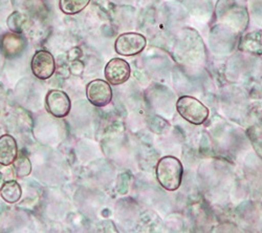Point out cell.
<instances>
[{
	"label": "cell",
	"mask_w": 262,
	"mask_h": 233,
	"mask_svg": "<svg viewBox=\"0 0 262 233\" xmlns=\"http://www.w3.org/2000/svg\"><path fill=\"white\" fill-rule=\"evenodd\" d=\"M156 172L160 185L168 192H176L180 188L184 176V167L178 158L172 156L162 158L157 165Z\"/></svg>",
	"instance_id": "6da1fadb"
},
{
	"label": "cell",
	"mask_w": 262,
	"mask_h": 233,
	"mask_svg": "<svg viewBox=\"0 0 262 233\" xmlns=\"http://www.w3.org/2000/svg\"><path fill=\"white\" fill-rule=\"evenodd\" d=\"M177 110L182 118L194 125L204 124L210 115L209 109L204 103L190 96H183L178 100Z\"/></svg>",
	"instance_id": "7a4b0ae2"
},
{
	"label": "cell",
	"mask_w": 262,
	"mask_h": 233,
	"mask_svg": "<svg viewBox=\"0 0 262 233\" xmlns=\"http://www.w3.org/2000/svg\"><path fill=\"white\" fill-rule=\"evenodd\" d=\"M146 46L145 36L139 33H124L117 38L115 49L118 54L129 57L142 53Z\"/></svg>",
	"instance_id": "3957f363"
},
{
	"label": "cell",
	"mask_w": 262,
	"mask_h": 233,
	"mask_svg": "<svg viewBox=\"0 0 262 233\" xmlns=\"http://www.w3.org/2000/svg\"><path fill=\"white\" fill-rule=\"evenodd\" d=\"M86 96L95 107L104 108L113 100V90L108 82L97 79L89 83L86 88Z\"/></svg>",
	"instance_id": "277c9868"
},
{
	"label": "cell",
	"mask_w": 262,
	"mask_h": 233,
	"mask_svg": "<svg viewBox=\"0 0 262 233\" xmlns=\"http://www.w3.org/2000/svg\"><path fill=\"white\" fill-rule=\"evenodd\" d=\"M32 72L40 80L51 78L56 70V63L53 55L45 50L36 52L32 59Z\"/></svg>",
	"instance_id": "5b68a950"
},
{
	"label": "cell",
	"mask_w": 262,
	"mask_h": 233,
	"mask_svg": "<svg viewBox=\"0 0 262 233\" xmlns=\"http://www.w3.org/2000/svg\"><path fill=\"white\" fill-rule=\"evenodd\" d=\"M129 63L121 58H114L109 61L105 68V78L112 86H121L130 77Z\"/></svg>",
	"instance_id": "8992f818"
},
{
	"label": "cell",
	"mask_w": 262,
	"mask_h": 233,
	"mask_svg": "<svg viewBox=\"0 0 262 233\" xmlns=\"http://www.w3.org/2000/svg\"><path fill=\"white\" fill-rule=\"evenodd\" d=\"M47 109L51 115L56 118L67 117L71 112V100L64 92L53 90L46 97Z\"/></svg>",
	"instance_id": "52a82bcc"
},
{
	"label": "cell",
	"mask_w": 262,
	"mask_h": 233,
	"mask_svg": "<svg viewBox=\"0 0 262 233\" xmlns=\"http://www.w3.org/2000/svg\"><path fill=\"white\" fill-rule=\"evenodd\" d=\"M18 157L17 142L11 135L0 137V164L9 166L14 163Z\"/></svg>",
	"instance_id": "ba28073f"
},
{
	"label": "cell",
	"mask_w": 262,
	"mask_h": 233,
	"mask_svg": "<svg viewBox=\"0 0 262 233\" xmlns=\"http://www.w3.org/2000/svg\"><path fill=\"white\" fill-rule=\"evenodd\" d=\"M25 40L17 34H7L3 39V49L8 57L20 53L25 48Z\"/></svg>",
	"instance_id": "9c48e42d"
},
{
	"label": "cell",
	"mask_w": 262,
	"mask_h": 233,
	"mask_svg": "<svg viewBox=\"0 0 262 233\" xmlns=\"http://www.w3.org/2000/svg\"><path fill=\"white\" fill-rule=\"evenodd\" d=\"M0 195L7 203L15 204L23 196V190L16 181H9L4 184L2 190H0Z\"/></svg>",
	"instance_id": "30bf717a"
},
{
	"label": "cell",
	"mask_w": 262,
	"mask_h": 233,
	"mask_svg": "<svg viewBox=\"0 0 262 233\" xmlns=\"http://www.w3.org/2000/svg\"><path fill=\"white\" fill-rule=\"evenodd\" d=\"M91 0H60V10L67 15H75L82 12L90 5Z\"/></svg>",
	"instance_id": "8fae6325"
},
{
	"label": "cell",
	"mask_w": 262,
	"mask_h": 233,
	"mask_svg": "<svg viewBox=\"0 0 262 233\" xmlns=\"http://www.w3.org/2000/svg\"><path fill=\"white\" fill-rule=\"evenodd\" d=\"M14 165V173L17 178H26L32 173V164L30 159L23 155L17 157V159L13 163Z\"/></svg>",
	"instance_id": "7c38bea8"
},
{
	"label": "cell",
	"mask_w": 262,
	"mask_h": 233,
	"mask_svg": "<svg viewBox=\"0 0 262 233\" xmlns=\"http://www.w3.org/2000/svg\"><path fill=\"white\" fill-rule=\"evenodd\" d=\"M28 23V17L19 12H14L8 19L9 28L15 33L24 32Z\"/></svg>",
	"instance_id": "4fadbf2b"
},
{
	"label": "cell",
	"mask_w": 262,
	"mask_h": 233,
	"mask_svg": "<svg viewBox=\"0 0 262 233\" xmlns=\"http://www.w3.org/2000/svg\"><path fill=\"white\" fill-rule=\"evenodd\" d=\"M4 184H5V177H4V175L2 173H0V190H2Z\"/></svg>",
	"instance_id": "5bb4252c"
}]
</instances>
